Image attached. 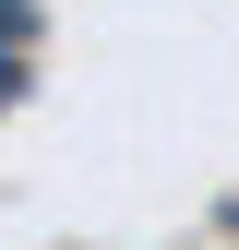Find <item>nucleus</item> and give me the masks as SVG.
<instances>
[{"instance_id":"2","label":"nucleus","mask_w":239,"mask_h":250,"mask_svg":"<svg viewBox=\"0 0 239 250\" xmlns=\"http://www.w3.org/2000/svg\"><path fill=\"white\" fill-rule=\"evenodd\" d=\"M12 96H24V48L0 36V107H12Z\"/></svg>"},{"instance_id":"1","label":"nucleus","mask_w":239,"mask_h":250,"mask_svg":"<svg viewBox=\"0 0 239 250\" xmlns=\"http://www.w3.org/2000/svg\"><path fill=\"white\" fill-rule=\"evenodd\" d=\"M0 36H12V48L36 36V0H0Z\"/></svg>"}]
</instances>
